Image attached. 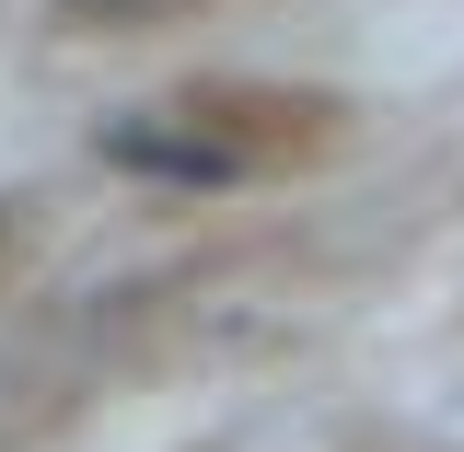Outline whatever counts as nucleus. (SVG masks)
Listing matches in <instances>:
<instances>
[{
    "mask_svg": "<svg viewBox=\"0 0 464 452\" xmlns=\"http://www.w3.org/2000/svg\"><path fill=\"white\" fill-rule=\"evenodd\" d=\"M105 163H128V174H174V186H232V151L221 139H174V128H105Z\"/></svg>",
    "mask_w": 464,
    "mask_h": 452,
    "instance_id": "obj_1",
    "label": "nucleus"
},
{
    "mask_svg": "<svg viewBox=\"0 0 464 452\" xmlns=\"http://www.w3.org/2000/svg\"><path fill=\"white\" fill-rule=\"evenodd\" d=\"M58 12H70V24H163L174 0H58Z\"/></svg>",
    "mask_w": 464,
    "mask_h": 452,
    "instance_id": "obj_2",
    "label": "nucleus"
}]
</instances>
